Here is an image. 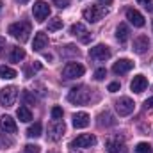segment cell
<instances>
[{"instance_id": "cell-25", "label": "cell", "mask_w": 153, "mask_h": 153, "mask_svg": "<svg viewBox=\"0 0 153 153\" xmlns=\"http://www.w3.org/2000/svg\"><path fill=\"white\" fill-rule=\"evenodd\" d=\"M41 123H34L32 126H29V130H27V135L29 137H39L41 135Z\"/></svg>"}, {"instance_id": "cell-38", "label": "cell", "mask_w": 153, "mask_h": 153, "mask_svg": "<svg viewBox=\"0 0 153 153\" xmlns=\"http://www.w3.org/2000/svg\"><path fill=\"white\" fill-rule=\"evenodd\" d=\"M100 2H103V4H111L112 0H100Z\"/></svg>"}, {"instance_id": "cell-11", "label": "cell", "mask_w": 153, "mask_h": 153, "mask_svg": "<svg viewBox=\"0 0 153 153\" xmlns=\"http://www.w3.org/2000/svg\"><path fill=\"white\" fill-rule=\"evenodd\" d=\"M105 152L107 153H126V144L119 139H107L105 143Z\"/></svg>"}, {"instance_id": "cell-12", "label": "cell", "mask_w": 153, "mask_h": 153, "mask_svg": "<svg viewBox=\"0 0 153 153\" xmlns=\"http://www.w3.org/2000/svg\"><path fill=\"white\" fill-rule=\"evenodd\" d=\"M0 128H2V132H5V134H16V130H18L16 121H14L11 116H2V117H0Z\"/></svg>"}, {"instance_id": "cell-2", "label": "cell", "mask_w": 153, "mask_h": 153, "mask_svg": "<svg viewBox=\"0 0 153 153\" xmlns=\"http://www.w3.org/2000/svg\"><path fill=\"white\" fill-rule=\"evenodd\" d=\"M91 100V93L87 91V87L84 85H78V87H73L68 94V102L75 103V105H85L87 102Z\"/></svg>"}, {"instance_id": "cell-9", "label": "cell", "mask_w": 153, "mask_h": 153, "mask_svg": "<svg viewBox=\"0 0 153 153\" xmlns=\"http://www.w3.org/2000/svg\"><path fill=\"white\" fill-rule=\"evenodd\" d=\"M96 144V137L93 134H80L71 143V148H91Z\"/></svg>"}, {"instance_id": "cell-5", "label": "cell", "mask_w": 153, "mask_h": 153, "mask_svg": "<svg viewBox=\"0 0 153 153\" xmlns=\"http://www.w3.org/2000/svg\"><path fill=\"white\" fill-rule=\"evenodd\" d=\"M84 73H85V68H84L80 62H68V64L64 66V70H62V76L68 78V80L78 78V76H82Z\"/></svg>"}, {"instance_id": "cell-10", "label": "cell", "mask_w": 153, "mask_h": 153, "mask_svg": "<svg viewBox=\"0 0 153 153\" xmlns=\"http://www.w3.org/2000/svg\"><path fill=\"white\" fill-rule=\"evenodd\" d=\"M64 130H66L64 123H62V121H59V119H55V121L48 126V139H52V141H59V139L62 137Z\"/></svg>"}, {"instance_id": "cell-26", "label": "cell", "mask_w": 153, "mask_h": 153, "mask_svg": "<svg viewBox=\"0 0 153 153\" xmlns=\"http://www.w3.org/2000/svg\"><path fill=\"white\" fill-rule=\"evenodd\" d=\"M59 29H62V20H61V18H53V20L48 22V30H50V32H55V30H59Z\"/></svg>"}, {"instance_id": "cell-35", "label": "cell", "mask_w": 153, "mask_h": 153, "mask_svg": "<svg viewBox=\"0 0 153 153\" xmlns=\"http://www.w3.org/2000/svg\"><path fill=\"white\" fill-rule=\"evenodd\" d=\"M109 91H111V93L119 91V82H112V84H109Z\"/></svg>"}, {"instance_id": "cell-3", "label": "cell", "mask_w": 153, "mask_h": 153, "mask_svg": "<svg viewBox=\"0 0 153 153\" xmlns=\"http://www.w3.org/2000/svg\"><path fill=\"white\" fill-rule=\"evenodd\" d=\"M82 14H84V18H85L89 23H96V22H100V20L107 14V9L102 7V5H89V7L84 9Z\"/></svg>"}, {"instance_id": "cell-21", "label": "cell", "mask_w": 153, "mask_h": 153, "mask_svg": "<svg viewBox=\"0 0 153 153\" xmlns=\"http://www.w3.org/2000/svg\"><path fill=\"white\" fill-rule=\"evenodd\" d=\"M128 38H130V29H128L125 23H119V27L116 29V39H117L119 43H125Z\"/></svg>"}, {"instance_id": "cell-17", "label": "cell", "mask_w": 153, "mask_h": 153, "mask_svg": "<svg viewBox=\"0 0 153 153\" xmlns=\"http://www.w3.org/2000/svg\"><path fill=\"white\" fill-rule=\"evenodd\" d=\"M126 20H128L134 27H143V25H144V16H143L139 11H135V9H128V11H126Z\"/></svg>"}, {"instance_id": "cell-40", "label": "cell", "mask_w": 153, "mask_h": 153, "mask_svg": "<svg viewBox=\"0 0 153 153\" xmlns=\"http://www.w3.org/2000/svg\"><path fill=\"white\" fill-rule=\"evenodd\" d=\"M0 9H2V2H0Z\"/></svg>"}, {"instance_id": "cell-23", "label": "cell", "mask_w": 153, "mask_h": 153, "mask_svg": "<svg viewBox=\"0 0 153 153\" xmlns=\"http://www.w3.org/2000/svg\"><path fill=\"white\" fill-rule=\"evenodd\" d=\"M16 116H18V119L23 121V123H29V121L32 119V112H30L27 107H20V109L16 111Z\"/></svg>"}, {"instance_id": "cell-22", "label": "cell", "mask_w": 153, "mask_h": 153, "mask_svg": "<svg viewBox=\"0 0 153 153\" xmlns=\"http://www.w3.org/2000/svg\"><path fill=\"white\" fill-rule=\"evenodd\" d=\"M98 123H100V126H112L116 123V119L109 112H102L98 116Z\"/></svg>"}, {"instance_id": "cell-24", "label": "cell", "mask_w": 153, "mask_h": 153, "mask_svg": "<svg viewBox=\"0 0 153 153\" xmlns=\"http://www.w3.org/2000/svg\"><path fill=\"white\" fill-rule=\"evenodd\" d=\"M0 76H2V78L11 80V78H14V76H16V71H14L13 68H9V66H0Z\"/></svg>"}, {"instance_id": "cell-4", "label": "cell", "mask_w": 153, "mask_h": 153, "mask_svg": "<svg viewBox=\"0 0 153 153\" xmlns=\"http://www.w3.org/2000/svg\"><path fill=\"white\" fill-rule=\"evenodd\" d=\"M16 98H18V91L13 85H7L0 91V105L2 107H13Z\"/></svg>"}, {"instance_id": "cell-7", "label": "cell", "mask_w": 153, "mask_h": 153, "mask_svg": "<svg viewBox=\"0 0 153 153\" xmlns=\"http://www.w3.org/2000/svg\"><path fill=\"white\" fill-rule=\"evenodd\" d=\"M134 109H135V103L128 96H123L116 102V111H117L119 116H130L134 112Z\"/></svg>"}, {"instance_id": "cell-18", "label": "cell", "mask_w": 153, "mask_h": 153, "mask_svg": "<svg viewBox=\"0 0 153 153\" xmlns=\"http://www.w3.org/2000/svg\"><path fill=\"white\" fill-rule=\"evenodd\" d=\"M46 46H48V38H46V34H45V32H36L34 41H32V48H34L36 52H41V50L46 48Z\"/></svg>"}, {"instance_id": "cell-20", "label": "cell", "mask_w": 153, "mask_h": 153, "mask_svg": "<svg viewBox=\"0 0 153 153\" xmlns=\"http://www.w3.org/2000/svg\"><path fill=\"white\" fill-rule=\"evenodd\" d=\"M25 59V50L20 48V46H13L11 52H9V61L11 62H20Z\"/></svg>"}, {"instance_id": "cell-37", "label": "cell", "mask_w": 153, "mask_h": 153, "mask_svg": "<svg viewBox=\"0 0 153 153\" xmlns=\"http://www.w3.org/2000/svg\"><path fill=\"white\" fill-rule=\"evenodd\" d=\"M16 2H20V4H27L29 0H16Z\"/></svg>"}, {"instance_id": "cell-28", "label": "cell", "mask_w": 153, "mask_h": 153, "mask_svg": "<svg viewBox=\"0 0 153 153\" xmlns=\"http://www.w3.org/2000/svg\"><path fill=\"white\" fill-rule=\"evenodd\" d=\"M22 96H23V102H25V103H29V105H34V103H36V96H34L30 91H23Z\"/></svg>"}, {"instance_id": "cell-32", "label": "cell", "mask_w": 153, "mask_h": 153, "mask_svg": "<svg viewBox=\"0 0 153 153\" xmlns=\"http://www.w3.org/2000/svg\"><path fill=\"white\" fill-rule=\"evenodd\" d=\"M25 153H39V146H36V144H27L25 146Z\"/></svg>"}, {"instance_id": "cell-31", "label": "cell", "mask_w": 153, "mask_h": 153, "mask_svg": "<svg viewBox=\"0 0 153 153\" xmlns=\"http://www.w3.org/2000/svg\"><path fill=\"white\" fill-rule=\"evenodd\" d=\"M52 2H53L59 9H66V7L70 5V0H52Z\"/></svg>"}, {"instance_id": "cell-13", "label": "cell", "mask_w": 153, "mask_h": 153, "mask_svg": "<svg viewBox=\"0 0 153 153\" xmlns=\"http://www.w3.org/2000/svg\"><path fill=\"white\" fill-rule=\"evenodd\" d=\"M132 68H134V62L130 59H119L117 62H114L112 71H114L116 75H123V73H128Z\"/></svg>"}, {"instance_id": "cell-8", "label": "cell", "mask_w": 153, "mask_h": 153, "mask_svg": "<svg viewBox=\"0 0 153 153\" xmlns=\"http://www.w3.org/2000/svg\"><path fill=\"white\" fill-rule=\"evenodd\" d=\"M32 14H34V18L38 22H45L48 18V14H50V5L46 2H43V0H38L32 5Z\"/></svg>"}, {"instance_id": "cell-33", "label": "cell", "mask_w": 153, "mask_h": 153, "mask_svg": "<svg viewBox=\"0 0 153 153\" xmlns=\"http://www.w3.org/2000/svg\"><path fill=\"white\" fill-rule=\"evenodd\" d=\"M139 4H141V5H144L148 11H152V9H153V0H139Z\"/></svg>"}, {"instance_id": "cell-30", "label": "cell", "mask_w": 153, "mask_h": 153, "mask_svg": "<svg viewBox=\"0 0 153 153\" xmlns=\"http://www.w3.org/2000/svg\"><path fill=\"white\" fill-rule=\"evenodd\" d=\"M52 117H53V119H61V117H62V109H61V107H53V109H52Z\"/></svg>"}, {"instance_id": "cell-27", "label": "cell", "mask_w": 153, "mask_h": 153, "mask_svg": "<svg viewBox=\"0 0 153 153\" xmlns=\"http://www.w3.org/2000/svg\"><path fill=\"white\" fill-rule=\"evenodd\" d=\"M135 153H152V146L148 143H139L135 146Z\"/></svg>"}, {"instance_id": "cell-29", "label": "cell", "mask_w": 153, "mask_h": 153, "mask_svg": "<svg viewBox=\"0 0 153 153\" xmlns=\"http://www.w3.org/2000/svg\"><path fill=\"white\" fill-rule=\"evenodd\" d=\"M105 76H107V70H105V68H100V70L94 71V78H96V80H103Z\"/></svg>"}, {"instance_id": "cell-19", "label": "cell", "mask_w": 153, "mask_h": 153, "mask_svg": "<svg viewBox=\"0 0 153 153\" xmlns=\"http://www.w3.org/2000/svg\"><path fill=\"white\" fill-rule=\"evenodd\" d=\"M89 125V116L85 112H76L73 114V126L75 128H85Z\"/></svg>"}, {"instance_id": "cell-1", "label": "cell", "mask_w": 153, "mask_h": 153, "mask_svg": "<svg viewBox=\"0 0 153 153\" xmlns=\"http://www.w3.org/2000/svg\"><path fill=\"white\" fill-rule=\"evenodd\" d=\"M30 29H32V27H30V23H29V22H16V23L9 25L7 32H9L13 38L16 39V41H20V43H25V41L29 39Z\"/></svg>"}, {"instance_id": "cell-6", "label": "cell", "mask_w": 153, "mask_h": 153, "mask_svg": "<svg viewBox=\"0 0 153 153\" xmlns=\"http://www.w3.org/2000/svg\"><path fill=\"white\" fill-rule=\"evenodd\" d=\"M89 57H91L93 61L103 62V61L111 59V50H109V46H105V45H96V46H93V48L89 50Z\"/></svg>"}, {"instance_id": "cell-15", "label": "cell", "mask_w": 153, "mask_h": 153, "mask_svg": "<svg viewBox=\"0 0 153 153\" xmlns=\"http://www.w3.org/2000/svg\"><path fill=\"white\" fill-rule=\"evenodd\" d=\"M70 32H71V36H78V38L82 39V43H89V39H91V34L87 32V29L82 23H73L71 29H70Z\"/></svg>"}, {"instance_id": "cell-16", "label": "cell", "mask_w": 153, "mask_h": 153, "mask_svg": "<svg viewBox=\"0 0 153 153\" xmlns=\"http://www.w3.org/2000/svg\"><path fill=\"white\" fill-rule=\"evenodd\" d=\"M146 87H148V80H146L144 75H135L134 80L130 82V89H132L134 93H143Z\"/></svg>"}, {"instance_id": "cell-36", "label": "cell", "mask_w": 153, "mask_h": 153, "mask_svg": "<svg viewBox=\"0 0 153 153\" xmlns=\"http://www.w3.org/2000/svg\"><path fill=\"white\" fill-rule=\"evenodd\" d=\"M4 48H5V39L2 38V36H0V53L4 52Z\"/></svg>"}, {"instance_id": "cell-14", "label": "cell", "mask_w": 153, "mask_h": 153, "mask_svg": "<svg viewBox=\"0 0 153 153\" xmlns=\"http://www.w3.org/2000/svg\"><path fill=\"white\" fill-rule=\"evenodd\" d=\"M134 52L135 53H139V55H143L144 52H148V48H150V39L146 38V36H137V38L134 39Z\"/></svg>"}, {"instance_id": "cell-39", "label": "cell", "mask_w": 153, "mask_h": 153, "mask_svg": "<svg viewBox=\"0 0 153 153\" xmlns=\"http://www.w3.org/2000/svg\"><path fill=\"white\" fill-rule=\"evenodd\" d=\"M70 153H80V152H75V148H73V150H71V152H70Z\"/></svg>"}, {"instance_id": "cell-34", "label": "cell", "mask_w": 153, "mask_h": 153, "mask_svg": "<svg viewBox=\"0 0 153 153\" xmlns=\"http://www.w3.org/2000/svg\"><path fill=\"white\" fill-rule=\"evenodd\" d=\"M144 109L150 111V112H153V98H148V100L144 102Z\"/></svg>"}]
</instances>
